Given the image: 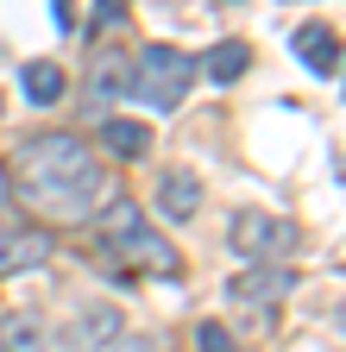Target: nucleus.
Returning a JSON list of instances; mask_svg holds the SVG:
<instances>
[{
  "instance_id": "1",
  "label": "nucleus",
  "mask_w": 346,
  "mask_h": 352,
  "mask_svg": "<svg viewBox=\"0 0 346 352\" xmlns=\"http://www.w3.org/2000/svg\"><path fill=\"white\" fill-rule=\"evenodd\" d=\"M13 183L19 195L45 214V220H95V208L107 201V170L101 157L69 139V132H45V139H25L13 151Z\"/></svg>"
},
{
  "instance_id": "2",
  "label": "nucleus",
  "mask_w": 346,
  "mask_h": 352,
  "mask_svg": "<svg viewBox=\"0 0 346 352\" xmlns=\"http://www.w3.org/2000/svg\"><path fill=\"white\" fill-rule=\"evenodd\" d=\"M95 220H101V227H95V245H101V258L113 264L120 277H177V271H183L177 245H170L151 220H145V208H139L133 195L101 201Z\"/></svg>"
},
{
  "instance_id": "3",
  "label": "nucleus",
  "mask_w": 346,
  "mask_h": 352,
  "mask_svg": "<svg viewBox=\"0 0 346 352\" xmlns=\"http://www.w3.org/2000/svg\"><path fill=\"white\" fill-rule=\"evenodd\" d=\"M189 88H195V57L177 44H145V57L133 69V95H145L158 113H177Z\"/></svg>"
},
{
  "instance_id": "4",
  "label": "nucleus",
  "mask_w": 346,
  "mask_h": 352,
  "mask_svg": "<svg viewBox=\"0 0 346 352\" xmlns=\"http://www.w3.org/2000/svg\"><path fill=\"white\" fill-rule=\"evenodd\" d=\"M227 239H233V252L246 264L252 258H290L296 252V227H290V220H271L265 208H239L233 227H227Z\"/></svg>"
},
{
  "instance_id": "5",
  "label": "nucleus",
  "mask_w": 346,
  "mask_h": 352,
  "mask_svg": "<svg viewBox=\"0 0 346 352\" xmlns=\"http://www.w3.org/2000/svg\"><path fill=\"white\" fill-rule=\"evenodd\" d=\"M120 333H126V321H120L113 302H82L57 333V352H107Z\"/></svg>"
},
{
  "instance_id": "6",
  "label": "nucleus",
  "mask_w": 346,
  "mask_h": 352,
  "mask_svg": "<svg viewBox=\"0 0 346 352\" xmlns=\"http://www.w3.org/2000/svg\"><path fill=\"white\" fill-rule=\"evenodd\" d=\"M290 264L283 258H252V271H239L233 283H227V296H233V308H277V296H290Z\"/></svg>"
},
{
  "instance_id": "7",
  "label": "nucleus",
  "mask_w": 346,
  "mask_h": 352,
  "mask_svg": "<svg viewBox=\"0 0 346 352\" xmlns=\"http://www.w3.org/2000/svg\"><path fill=\"white\" fill-rule=\"evenodd\" d=\"M120 95H133V57L113 51V44H101L95 51V69H89V107H113Z\"/></svg>"
},
{
  "instance_id": "8",
  "label": "nucleus",
  "mask_w": 346,
  "mask_h": 352,
  "mask_svg": "<svg viewBox=\"0 0 346 352\" xmlns=\"http://www.w3.org/2000/svg\"><path fill=\"white\" fill-rule=\"evenodd\" d=\"M45 258H51V233H38V227H19V220H7V227H0V277L38 271Z\"/></svg>"
},
{
  "instance_id": "9",
  "label": "nucleus",
  "mask_w": 346,
  "mask_h": 352,
  "mask_svg": "<svg viewBox=\"0 0 346 352\" xmlns=\"http://www.w3.org/2000/svg\"><path fill=\"white\" fill-rule=\"evenodd\" d=\"M290 44H296V63H302V69H315V76H327V82L340 76V32H334V25H302Z\"/></svg>"
},
{
  "instance_id": "10",
  "label": "nucleus",
  "mask_w": 346,
  "mask_h": 352,
  "mask_svg": "<svg viewBox=\"0 0 346 352\" xmlns=\"http://www.w3.org/2000/svg\"><path fill=\"white\" fill-rule=\"evenodd\" d=\"M19 95H25L32 107H57V101L69 95V76H63V63H51V57H32V63H19Z\"/></svg>"
},
{
  "instance_id": "11",
  "label": "nucleus",
  "mask_w": 346,
  "mask_h": 352,
  "mask_svg": "<svg viewBox=\"0 0 346 352\" xmlns=\"http://www.w3.org/2000/svg\"><path fill=\"white\" fill-rule=\"evenodd\" d=\"M158 214L195 220V214H202V176H195V170H164V176H158Z\"/></svg>"
},
{
  "instance_id": "12",
  "label": "nucleus",
  "mask_w": 346,
  "mask_h": 352,
  "mask_svg": "<svg viewBox=\"0 0 346 352\" xmlns=\"http://www.w3.org/2000/svg\"><path fill=\"white\" fill-rule=\"evenodd\" d=\"M101 145H107V157L133 164V157L151 151V126H145V120H107V126H101Z\"/></svg>"
},
{
  "instance_id": "13",
  "label": "nucleus",
  "mask_w": 346,
  "mask_h": 352,
  "mask_svg": "<svg viewBox=\"0 0 346 352\" xmlns=\"http://www.w3.org/2000/svg\"><path fill=\"white\" fill-rule=\"evenodd\" d=\"M214 82H239L246 69H252V44H239V38H221V44H214V51H208V63H202Z\"/></svg>"
},
{
  "instance_id": "14",
  "label": "nucleus",
  "mask_w": 346,
  "mask_h": 352,
  "mask_svg": "<svg viewBox=\"0 0 346 352\" xmlns=\"http://www.w3.org/2000/svg\"><path fill=\"white\" fill-rule=\"evenodd\" d=\"M0 352H45V321L38 315H7L0 321Z\"/></svg>"
},
{
  "instance_id": "15",
  "label": "nucleus",
  "mask_w": 346,
  "mask_h": 352,
  "mask_svg": "<svg viewBox=\"0 0 346 352\" xmlns=\"http://www.w3.org/2000/svg\"><path fill=\"white\" fill-rule=\"evenodd\" d=\"M113 25H126V0H101V7H95V19H89V38L101 44Z\"/></svg>"
},
{
  "instance_id": "16",
  "label": "nucleus",
  "mask_w": 346,
  "mask_h": 352,
  "mask_svg": "<svg viewBox=\"0 0 346 352\" xmlns=\"http://www.w3.org/2000/svg\"><path fill=\"white\" fill-rule=\"evenodd\" d=\"M195 346H202V352H233V333H227L221 321H202V327H195Z\"/></svg>"
},
{
  "instance_id": "17",
  "label": "nucleus",
  "mask_w": 346,
  "mask_h": 352,
  "mask_svg": "<svg viewBox=\"0 0 346 352\" xmlns=\"http://www.w3.org/2000/svg\"><path fill=\"white\" fill-rule=\"evenodd\" d=\"M113 352H170V346H164V340H151V333H133V340L120 333V340H113Z\"/></svg>"
},
{
  "instance_id": "18",
  "label": "nucleus",
  "mask_w": 346,
  "mask_h": 352,
  "mask_svg": "<svg viewBox=\"0 0 346 352\" xmlns=\"http://www.w3.org/2000/svg\"><path fill=\"white\" fill-rule=\"evenodd\" d=\"M51 19L69 32V25H76V0H51Z\"/></svg>"
},
{
  "instance_id": "19",
  "label": "nucleus",
  "mask_w": 346,
  "mask_h": 352,
  "mask_svg": "<svg viewBox=\"0 0 346 352\" xmlns=\"http://www.w3.org/2000/svg\"><path fill=\"white\" fill-rule=\"evenodd\" d=\"M0 113H7V101H0Z\"/></svg>"
}]
</instances>
